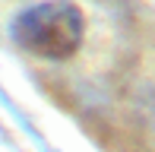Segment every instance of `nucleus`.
Masks as SVG:
<instances>
[{
	"label": "nucleus",
	"instance_id": "nucleus-1",
	"mask_svg": "<svg viewBox=\"0 0 155 152\" xmlns=\"http://www.w3.org/2000/svg\"><path fill=\"white\" fill-rule=\"evenodd\" d=\"M86 22L79 6L67 0H48L22 10L13 19V38L19 48H25L35 57L45 60H67L79 51Z\"/></svg>",
	"mask_w": 155,
	"mask_h": 152
}]
</instances>
